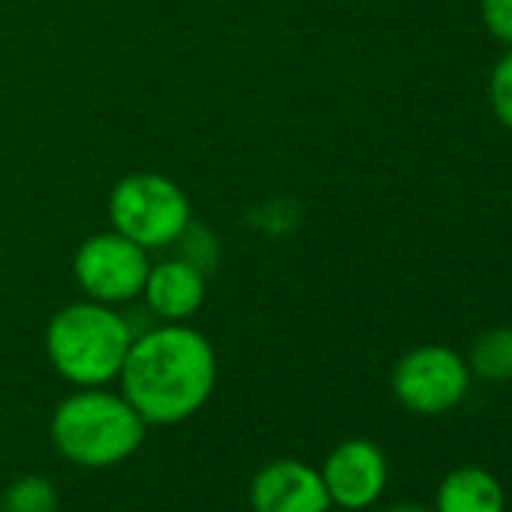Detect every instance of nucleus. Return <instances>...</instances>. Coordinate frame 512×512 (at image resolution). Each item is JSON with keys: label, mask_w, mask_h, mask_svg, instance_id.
<instances>
[{"label": "nucleus", "mask_w": 512, "mask_h": 512, "mask_svg": "<svg viewBox=\"0 0 512 512\" xmlns=\"http://www.w3.org/2000/svg\"><path fill=\"white\" fill-rule=\"evenodd\" d=\"M142 296L154 317L166 323H181L199 311L205 299V281H202L199 266L187 260H169V263L148 269Z\"/></svg>", "instance_id": "obj_9"}, {"label": "nucleus", "mask_w": 512, "mask_h": 512, "mask_svg": "<svg viewBox=\"0 0 512 512\" xmlns=\"http://www.w3.org/2000/svg\"><path fill=\"white\" fill-rule=\"evenodd\" d=\"M503 485L482 467H458L437 488L434 512H503Z\"/></svg>", "instance_id": "obj_10"}, {"label": "nucleus", "mask_w": 512, "mask_h": 512, "mask_svg": "<svg viewBox=\"0 0 512 512\" xmlns=\"http://www.w3.org/2000/svg\"><path fill=\"white\" fill-rule=\"evenodd\" d=\"M250 509L253 512H329L332 500L317 467L278 458L256 470L250 482Z\"/></svg>", "instance_id": "obj_8"}, {"label": "nucleus", "mask_w": 512, "mask_h": 512, "mask_svg": "<svg viewBox=\"0 0 512 512\" xmlns=\"http://www.w3.org/2000/svg\"><path fill=\"white\" fill-rule=\"evenodd\" d=\"M488 103H491V112L494 118L512 130V52H506L494 70H491V79H488Z\"/></svg>", "instance_id": "obj_13"}, {"label": "nucleus", "mask_w": 512, "mask_h": 512, "mask_svg": "<svg viewBox=\"0 0 512 512\" xmlns=\"http://www.w3.org/2000/svg\"><path fill=\"white\" fill-rule=\"evenodd\" d=\"M470 389L467 362L440 344H425L404 353L392 371L395 398L422 416H440L455 410Z\"/></svg>", "instance_id": "obj_5"}, {"label": "nucleus", "mask_w": 512, "mask_h": 512, "mask_svg": "<svg viewBox=\"0 0 512 512\" xmlns=\"http://www.w3.org/2000/svg\"><path fill=\"white\" fill-rule=\"evenodd\" d=\"M133 338L130 323L109 305L76 302L52 317L46 350L55 371L67 383L91 389L121 377Z\"/></svg>", "instance_id": "obj_3"}, {"label": "nucleus", "mask_w": 512, "mask_h": 512, "mask_svg": "<svg viewBox=\"0 0 512 512\" xmlns=\"http://www.w3.org/2000/svg\"><path fill=\"white\" fill-rule=\"evenodd\" d=\"M467 368L488 383H506L512 380V329H488L473 341Z\"/></svg>", "instance_id": "obj_11"}, {"label": "nucleus", "mask_w": 512, "mask_h": 512, "mask_svg": "<svg viewBox=\"0 0 512 512\" xmlns=\"http://www.w3.org/2000/svg\"><path fill=\"white\" fill-rule=\"evenodd\" d=\"M320 476H323L332 506L344 512H359V509L374 506L377 497L386 491L389 461L377 443L353 437V440L338 443L329 452Z\"/></svg>", "instance_id": "obj_7"}, {"label": "nucleus", "mask_w": 512, "mask_h": 512, "mask_svg": "<svg viewBox=\"0 0 512 512\" xmlns=\"http://www.w3.org/2000/svg\"><path fill=\"white\" fill-rule=\"evenodd\" d=\"M329 512H332V509H329Z\"/></svg>", "instance_id": "obj_16"}, {"label": "nucleus", "mask_w": 512, "mask_h": 512, "mask_svg": "<svg viewBox=\"0 0 512 512\" xmlns=\"http://www.w3.org/2000/svg\"><path fill=\"white\" fill-rule=\"evenodd\" d=\"M118 380L148 425H178L211 398L217 359L202 332L166 323L133 338Z\"/></svg>", "instance_id": "obj_1"}, {"label": "nucleus", "mask_w": 512, "mask_h": 512, "mask_svg": "<svg viewBox=\"0 0 512 512\" xmlns=\"http://www.w3.org/2000/svg\"><path fill=\"white\" fill-rule=\"evenodd\" d=\"M0 512H58V488L37 473H25L0 497Z\"/></svg>", "instance_id": "obj_12"}, {"label": "nucleus", "mask_w": 512, "mask_h": 512, "mask_svg": "<svg viewBox=\"0 0 512 512\" xmlns=\"http://www.w3.org/2000/svg\"><path fill=\"white\" fill-rule=\"evenodd\" d=\"M52 443L76 467L103 470L136 455L148 422L136 407L103 386L67 395L52 413Z\"/></svg>", "instance_id": "obj_2"}, {"label": "nucleus", "mask_w": 512, "mask_h": 512, "mask_svg": "<svg viewBox=\"0 0 512 512\" xmlns=\"http://www.w3.org/2000/svg\"><path fill=\"white\" fill-rule=\"evenodd\" d=\"M479 13L485 31L494 40L512 46V0H479Z\"/></svg>", "instance_id": "obj_14"}, {"label": "nucleus", "mask_w": 512, "mask_h": 512, "mask_svg": "<svg viewBox=\"0 0 512 512\" xmlns=\"http://www.w3.org/2000/svg\"><path fill=\"white\" fill-rule=\"evenodd\" d=\"M109 217L115 232L145 250H154L184 235L190 226V202L172 178L157 172H133L115 184L109 196Z\"/></svg>", "instance_id": "obj_4"}, {"label": "nucleus", "mask_w": 512, "mask_h": 512, "mask_svg": "<svg viewBox=\"0 0 512 512\" xmlns=\"http://www.w3.org/2000/svg\"><path fill=\"white\" fill-rule=\"evenodd\" d=\"M76 281L100 305H124L142 296L148 281V250L121 232L91 235L76 250Z\"/></svg>", "instance_id": "obj_6"}, {"label": "nucleus", "mask_w": 512, "mask_h": 512, "mask_svg": "<svg viewBox=\"0 0 512 512\" xmlns=\"http://www.w3.org/2000/svg\"><path fill=\"white\" fill-rule=\"evenodd\" d=\"M386 512H434V509H425L419 503H398V506H389Z\"/></svg>", "instance_id": "obj_15"}]
</instances>
